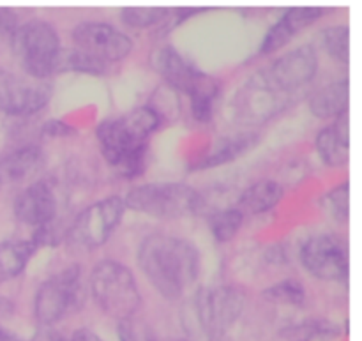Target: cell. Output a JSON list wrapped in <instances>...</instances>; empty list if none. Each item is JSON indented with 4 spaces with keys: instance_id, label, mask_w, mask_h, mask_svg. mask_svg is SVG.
<instances>
[{
    "instance_id": "9a60e30c",
    "label": "cell",
    "mask_w": 362,
    "mask_h": 341,
    "mask_svg": "<svg viewBox=\"0 0 362 341\" xmlns=\"http://www.w3.org/2000/svg\"><path fill=\"white\" fill-rule=\"evenodd\" d=\"M324 14V9L318 7H293L288 9L271 28L262 41L260 53H272L283 48L292 37H296L303 28L310 27Z\"/></svg>"
},
{
    "instance_id": "7c38bea8",
    "label": "cell",
    "mask_w": 362,
    "mask_h": 341,
    "mask_svg": "<svg viewBox=\"0 0 362 341\" xmlns=\"http://www.w3.org/2000/svg\"><path fill=\"white\" fill-rule=\"evenodd\" d=\"M74 48L98 62H119L129 55L133 41L113 25L85 21L73 28Z\"/></svg>"
},
{
    "instance_id": "8992f818",
    "label": "cell",
    "mask_w": 362,
    "mask_h": 341,
    "mask_svg": "<svg viewBox=\"0 0 362 341\" xmlns=\"http://www.w3.org/2000/svg\"><path fill=\"white\" fill-rule=\"evenodd\" d=\"M14 55L28 76L48 80L57 74L60 55V39L55 28L41 20L18 25L11 35Z\"/></svg>"
},
{
    "instance_id": "9c48e42d",
    "label": "cell",
    "mask_w": 362,
    "mask_h": 341,
    "mask_svg": "<svg viewBox=\"0 0 362 341\" xmlns=\"http://www.w3.org/2000/svg\"><path fill=\"white\" fill-rule=\"evenodd\" d=\"M317 52L311 46H299L279 57L267 69L251 78V83L279 99V96L310 83L317 73Z\"/></svg>"
},
{
    "instance_id": "f1b7e54d",
    "label": "cell",
    "mask_w": 362,
    "mask_h": 341,
    "mask_svg": "<svg viewBox=\"0 0 362 341\" xmlns=\"http://www.w3.org/2000/svg\"><path fill=\"white\" fill-rule=\"evenodd\" d=\"M119 340L120 341H159L156 333L152 331L147 322L140 318H126L119 322Z\"/></svg>"
},
{
    "instance_id": "277c9868",
    "label": "cell",
    "mask_w": 362,
    "mask_h": 341,
    "mask_svg": "<svg viewBox=\"0 0 362 341\" xmlns=\"http://www.w3.org/2000/svg\"><path fill=\"white\" fill-rule=\"evenodd\" d=\"M90 290L98 306L117 320L131 318L141 306V294L129 267L103 260L92 269Z\"/></svg>"
},
{
    "instance_id": "d590c367",
    "label": "cell",
    "mask_w": 362,
    "mask_h": 341,
    "mask_svg": "<svg viewBox=\"0 0 362 341\" xmlns=\"http://www.w3.org/2000/svg\"><path fill=\"white\" fill-rule=\"evenodd\" d=\"M0 341H25V340H21L20 336L13 335V333L6 331V329H4L2 325H0Z\"/></svg>"
},
{
    "instance_id": "44dd1931",
    "label": "cell",
    "mask_w": 362,
    "mask_h": 341,
    "mask_svg": "<svg viewBox=\"0 0 362 341\" xmlns=\"http://www.w3.org/2000/svg\"><path fill=\"white\" fill-rule=\"evenodd\" d=\"M286 341H332L339 336V325L327 320H304L283 331Z\"/></svg>"
},
{
    "instance_id": "d6a6232c",
    "label": "cell",
    "mask_w": 362,
    "mask_h": 341,
    "mask_svg": "<svg viewBox=\"0 0 362 341\" xmlns=\"http://www.w3.org/2000/svg\"><path fill=\"white\" fill-rule=\"evenodd\" d=\"M14 313V303L6 296H0V322L7 320L13 317Z\"/></svg>"
},
{
    "instance_id": "8fae6325",
    "label": "cell",
    "mask_w": 362,
    "mask_h": 341,
    "mask_svg": "<svg viewBox=\"0 0 362 341\" xmlns=\"http://www.w3.org/2000/svg\"><path fill=\"white\" fill-rule=\"evenodd\" d=\"M300 262L310 274L325 282L349 279V248L338 236H315L300 248Z\"/></svg>"
},
{
    "instance_id": "6da1fadb",
    "label": "cell",
    "mask_w": 362,
    "mask_h": 341,
    "mask_svg": "<svg viewBox=\"0 0 362 341\" xmlns=\"http://www.w3.org/2000/svg\"><path fill=\"white\" fill-rule=\"evenodd\" d=\"M138 262L154 289L166 299H179L200 274V253L186 239L165 233L148 236L138 251Z\"/></svg>"
},
{
    "instance_id": "d4e9b609",
    "label": "cell",
    "mask_w": 362,
    "mask_h": 341,
    "mask_svg": "<svg viewBox=\"0 0 362 341\" xmlns=\"http://www.w3.org/2000/svg\"><path fill=\"white\" fill-rule=\"evenodd\" d=\"M105 64L98 62L92 57L85 55L80 50H60L59 64H57V73L62 71H76V73H87V74H103L105 73Z\"/></svg>"
},
{
    "instance_id": "836d02e7",
    "label": "cell",
    "mask_w": 362,
    "mask_h": 341,
    "mask_svg": "<svg viewBox=\"0 0 362 341\" xmlns=\"http://www.w3.org/2000/svg\"><path fill=\"white\" fill-rule=\"evenodd\" d=\"M69 341H103V340L99 338L95 333H92L90 329L83 328V329H78Z\"/></svg>"
},
{
    "instance_id": "cb8c5ba5",
    "label": "cell",
    "mask_w": 362,
    "mask_h": 341,
    "mask_svg": "<svg viewBox=\"0 0 362 341\" xmlns=\"http://www.w3.org/2000/svg\"><path fill=\"white\" fill-rule=\"evenodd\" d=\"M244 214L237 207L225 209V211H219L216 214H212L211 218V230L212 236L218 243H228L233 237L239 233L240 226H243Z\"/></svg>"
},
{
    "instance_id": "4dcf8cb0",
    "label": "cell",
    "mask_w": 362,
    "mask_h": 341,
    "mask_svg": "<svg viewBox=\"0 0 362 341\" xmlns=\"http://www.w3.org/2000/svg\"><path fill=\"white\" fill-rule=\"evenodd\" d=\"M177 341H232L226 335H205L200 331H189L187 336Z\"/></svg>"
},
{
    "instance_id": "603a6c76",
    "label": "cell",
    "mask_w": 362,
    "mask_h": 341,
    "mask_svg": "<svg viewBox=\"0 0 362 341\" xmlns=\"http://www.w3.org/2000/svg\"><path fill=\"white\" fill-rule=\"evenodd\" d=\"M257 140V137H240V138H233V140H226L212 152L211 156L202 159L198 165H194V170H202V168H212V166L218 165H225V163L232 161L235 159L237 156L243 154L246 149H250L253 145V141Z\"/></svg>"
},
{
    "instance_id": "7402d4cb",
    "label": "cell",
    "mask_w": 362,
    "mask_h": 341,
    "mask_svg": "<svg viewBox=\"0 0 362 341\" xmlns=\"http://www.w3.org/2000/svg\"><path fill=\"white\" fill-rule=\"evenodd\" d=\"M262 296L274 304H286V306H304L306 304V290L303 283L297 279H283L264 290Z\"/></svg>"
},
{
    "instance_id": "d6986e66",
    "label": "cell",
    "mask_w": 362,
    "mask_h": 341,
    "mask_svg": "<svg viewBox=\"0 0 362 341\" xmlns=\"http://www.w3.org/2000/svg\"><path fill=\"white\" fill-rule=\"evenodd\" d=\"M283 186L276 180H260L243 193L239 200V211L243 214H262L271 211L281 202Z\"/></svg>"
},
{
    "instance_id": "3957f363",
    "label": "cell",
    "mask_w": 362,
    "mask_h": 341,
    "mask_svg": "<svg viewBox=\"0 0 362 341\" xmlns=\"http://www.w3.org/2000/svg\"><path fill=\"white\" fill-rule=\"evenodd\" d=\"M154 67L172 87L189 96L191 113L198 122L211 120L219 94V83L214 78L202 73L173 46H163L154 53Z\"/></svg>"
},
{
    "instance_id": "52a82bcc",
    "label": "cell",
    "mask_w": 362,
    "mask_h": 341,
    "mask_svg": "<svg viewBox=\"0 0 362 341\" xmlns=\"http://www.w3.org/2000/svg\"><path fill=\"white\" fill-rule=\"evenodd\" d=\"M83 299L81 267L71 265L39 287L34 297V317L39 324L53 325L80 310Z\"/></svg>"
},
{
    "instance_id": "ac0fdd59",
    "label": "cell",
    "mask_w": 362,
    "mask_h": 341,
    "mask_svg": "<svg viewBox=\"0 0 362 341\" xmlns=\"http://www.w3.org/2000/svg\"><path fill=\"white\" fill-rule=\"evenodd\" d=\"M42 159V151L35 145L16 149L0 161V184L27 179L41 168Z\"/></svg>"
},
{
    "instance_id": "5bb4252c",
    "label": "cell",
    "mask_w": 362,
    "mask_h": 341,
    "mask_svg": "<svg viewBox=\"0 0 362 341\" xmlns=\"http://www.w3.org/2000/svg\"><path fill=\"white\" fill-rule=\"evenodd\" d=\"M14 216L35 229L53 223L57 216V198L52 186L39 180L25 187L14 200Z\"/></svg>"
},
{
    "instance_id": "7a4b0ae2",
    "label": "cell",
    "mask_w": 362,
    "mask_h": 341,
    "mask_svg": "<svg viewBox=\"0 0 362 341\" xmlns=\"http://www.w3.org/2000/svg\"><path fill=\"white\" fill-rule=\"evenodd\" d=\"M161 124V117L151 106H141L117 119L105 120L98 127L103 156L126 177H136L145 166L147 138Z\"/></svg>"
},
{
    "instance_id": "f546056e",
    "label": "cell",
    "mask_w": 362,
    "mask_h": 341,
    "mask_svg": "<svg viewBox=\"0 0 362 341\" xmlns=\"http://www.w3.org/2000/svg\"><path fill=\"white\" fill-rule=\"evenodd\" d=\"M18 27V16L13 9L0 7V37H11Z\"/></svg>"
},
{
    "instance_id": "83f0119b",
    "label": "cell",
    "mask_w": 362,
    "mask_h": 341,
    "mask_svg": "<svg viewBox=\"0 0 362 341\" xmlns=\"http://www.w3.org/2000/svg\"><path fill=\"white\" fill-rule=\"evenodd\" d=\"M349 183H343L341 186L329 191L322 200L327 214L339 223H345L349 219Z\"/></svg>"
},
{
    "instance_id": "2e32d148",
    "label": "cell",
    "mask_w": 362,
    "mask_h": 341,
    "mask_svg": "<svg viewBox=\"0 0 362 341\" xmlns=\"http://www.w3.org/2000/svg\"><path fill=\"white\" fill-rule=\"evenodd\" d=\"M349 112L339 115L332 126L325 127L317 137V151L329 166H343L349 161L350 133Z\"/></svg>"
},
{
    "instance_id": "5b68a950",
    "label": "cell",
    "mask_w": 362,
    "mask_h": 341,
    "mask_svg": "<svg viewBox=\"0 0 362 341\" xmlns=\"http://www.w3.org/2000/svg\"><path fill=\"white\" fill-rule=\"evenodd\" d=\"M124 205L158 219H179L200 211L202 197L197 190L179 183L144 184L127 193Z\"/></svg>"
},
{
    "instance_id": "484cf974",
    "label": "cell",
    "mask_w": 362,
    "mask_h": 341,
    "mask_svg": "<svg viewBox=\"0 0 362 341\" xmlns=\"http://www.w3.org/2000/svg\"><path fill=\"white\" fill-rule=\"evenodd\" d=\"M349 37L350 30L345 25H336V27H329L324 30L322 41H324L325 50L332 59L339 60L341 64H349Z\"/></svg>"
},
{
    "instance_id": "ba28073f",
    "label": "cell",
    "mask_w": 362,
    "mask_h": 341,
    "mask_svg": "<svg viewBox=\"0 0 362 341\" xmlns=\"http://www.w3.org/2000/svg\"><path fill=\"white\" fill-rule=\"evenodd\" d=\"M244 310V294L232 285L204 287L193 301V325L189 331L226 335Z\"/></svg>"
},
{
    "instance_id": "4fadbf2b",
    "label": "cell",
    "mask_w": 362,
    "mask_h": 341,
    "mask_svg": "<svg viewBox=\"0 0 362 341\" xmlns=\"http://www.w3.org/2000/svg\"><path fill=\"white\" fill-rule=\"evenodd\" d=\"M53 94L49 80L34 76H7L0 81V112L13 117H25L48 105Z\"/></svg>"
},
{
    "instance_id": "1f68e13d",
    "label": "cell",
    "mask_w": 362,
    "mask_h": 341,
    "mask_svg": "<svg viewBox=\"0 0 362 341\" xmlns=\"http://www.w3.org/2000/svg\"><path fill=\"white\" fill-rule=\"evenodd\" d=\"M42 131H45L46 134H52V137H66V134L71 133V127L66 126L64 122H60V120H52V122H48L42 127Z\"/></svg>"
},
{
    "instance_id": "30bf717a",
    "label": "cell",
    "mask_w": 362,
    "mask_h": 341,
    "mask_svg": "<svg viewBox=\"0 0 362 341\" xmlns=\"http://www.w3.org/2000/svg\"><path fill=\"white\" fill-rule=\"evenodd\" d=\"M124 211H126V205L119 197H108L88 205L74 219L69 230L71 239L85 250L103 246L110 239L113 230L119 226Z\"/></svg>"
},
{
    "instance_id": "4316f807",
    "label": "cell",
    "mask_w": 362,
    "mask_h": 341,
    "mask_svg": "<svg viewBox=\"0 0 362 341\" xmlns=\"http://www.w3.org/2000/svg\"><path fill=\"white\" fill-rule=\"evenodd\" d=\"M170 11L163 7H126L122 11V21L134 28H147L166 20Z\"/></svg>"
},
{
    "instance_id": "e0dca14e",
    "label": "cell",
    "mask_w": 362,
    "mask_h": 341,
    "mask_svg": "<svg viewBox=\"0 0 362 341\" xmlns=\"http://www.w3.org/2000/svg\"><path fill=\"white\" fill-rule=\"evenodd\" d=\"M310 110L318 119H338L349 112V80L325 85L310 99Z\"/></svg>"
},
{
    "instance_id": "ffe728a7",
    "label": "cell",
    "mask_w": 362,
    "mask_h": 341,
    "mask_svg": "<svg viewBox=\"0 0 362 341\" xmlns=\"http://www.w3.org/2000/svg\"><path fill=\"white\" fill-rule=\"evenodd\" d=\"M35 248L30 241L0 243V283L14 279L27 267Z\"/></svg>"
},
{
    "instance_id": "e575fe53",
    "label": "cell",
    "mask_w": 362,
    "mask_h": 341,
    "mask_svg": "<svg viewBox=\"0 0 362 341\" xmlns=\"http://www.w3.org/2000/svg\"><path fill=\"white\" fill-rule=\"evenodd\" d=\"M34 341H66V340H64L59 333L53 331V329H45V331H41L37 336H35Z\"/></svg>"
}]
</instances>
